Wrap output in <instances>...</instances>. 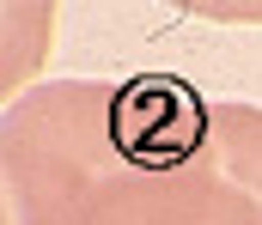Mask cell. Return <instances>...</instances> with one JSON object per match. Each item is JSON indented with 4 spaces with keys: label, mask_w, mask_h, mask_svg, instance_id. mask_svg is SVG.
Here are the masks:
<instances>
[{
    "label": "cell",
    "mask_w": 262,
    "mask_h": 225,
    "mask_svg": "<svg viewBox=\"0 0 262 225\" xmlns=\"http://www.w3.org/2000/svg\"><path fill=\"white\" fill-rule=\"evenodd\" d=\"M232 104L207 110L183 79L49 85L6 110L12 225H262V110L226 170Z\"/></svg>",
    "instance_id": "1"
}]
</instances>
